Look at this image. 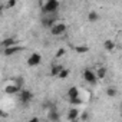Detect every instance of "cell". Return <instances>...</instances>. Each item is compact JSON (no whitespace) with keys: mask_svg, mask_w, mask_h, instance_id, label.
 Instances as JSON below:
<instances>
[{"mask_svg":"<svg viewBox=\"0 0 122 122\" xmlns=\"http://www.w3.org/2000/svg\"><path fill=\"white\" fill-rule=\"evenodd\" d=\"M49 32H50L52 36L60 37V36H63V35L68 33V25H66V22H63V20H57V22L49 29Z\"/></svg>","mask_w":122,"mask_h":122,"instance_id":"7a4b0ae2","label":"cell"},{"mask_svg":"<svg viewBox=\"0 0 122 122\" xmlns=\"http://www.w3.org/2000/svg\"><path fill=\"white\" fill-rule=\"evenodd\" d=\"M59 9H60V3L56 2V0H46V2L40 3V13H42V16L59 15Z\"/></svg>","mask_w":122,"mask_h":122,"instance_id":"6da1fadb","label":"cell"},{"mask_svg":"<svg viewBox=\"0 0 122 122\" xmlns=\"http://www.w3.org/2000/svg\"><path fill=\"white\" fill-rule=\"evenodd\" d=\"M26 66L27 68H32V69H36L42 65V55L37 53V52H32L26 56Z\"/></svg>","mask_w":122,"mask_h":122,"instance_id":"3957f363","label":"cell"},{"mask_svg":"<svg viewBox=\"0 0 122 122\" xmlns=\"http://www.w3.org/2000/svg\"><path fill=\"white\" fill-rule=\"evenodd\" d=\"M88 20H89L91 23H96V22L99 20V15H98V12H95V10L89 12V15H88Z\"/></svg>","mask_w":122,"mask_h":122,"instance_id":"5b68a950","label":"cell"},{"mask_svg":"<svg viewBox=\"0 0 122 122\" xmlns=\"http://www.w3.org/2000/svg\"><path fill=\"white\" fill-rule=\"evenodd\" d=\"M39 122H47V121H43V119H40V121H39Z\"/></svg>","mask_w":122,"mask_h":122,"instance_id":"52a82bcc","label":"cell"},{"mask_svg":"<svg viewBox=\"0 0 122 122\" xmlns=\"http://www.w3.org/2000/svg\"><path fill=\"white\" fill-rule=\"evenodd\" d=\"M81 75H82V79H83L86 83H89V85H93V83H96V82L99 81L93 68H85Z\"/></svg>","mask_w":122,"mask_h":122,"instance_id":"277c9868","label":"cell"},{"mask_svg":"<svg viewBox=\"0 0 122 122\" xmlns=\"http://www.w3.org/2000/svg\"><path fill=\"white\" fill-rule=\"evenodd\" d=\"M103 49H105V50H113V49H115V42L111 40V39L105 40V42H103Z\"/></svg>","mask_w":122,"mask_h":122,"instance_id":"8992f818","label":"cell"}]
</instances>
